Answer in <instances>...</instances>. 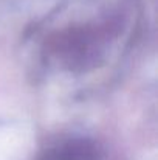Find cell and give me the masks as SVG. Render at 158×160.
I'll use <instances>...</instances> for the list:
<instances>
[{
  "label": "cell",
  "mask_w": 158,
  "mask_h": 160,
  "mask_svg": "<svg viewBox=\"0 0 158 160\" xmlns=\"http://www.w3.org/2000/svg\"><path fill=\"white\" fill-rule=\"evenodd\" d=\"M141 27V0H60L26 30L22 54L39 82L81 93L118 75Z\"/></svg>",
  "instance_id": "6da1fadb"
},
{
  "label": "cell",
  "mask_w": 158,
  "mask_h": 160,
  "mask_svg": "<svg viewBox=\"0 0 158 160\" xmlns=\"http://www.w3.org/2000/svg\"><path fill=\"white\" fill-rule=\"evenodd\" d=\"M42 160H104V151L90 137L70 135L51 145Z\"/></svg>",
  "instance_id": "7a4b0ae2"
}]
</instances>
